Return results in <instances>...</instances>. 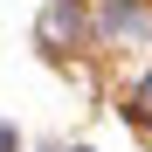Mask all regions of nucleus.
Returning a JSON list of instances; mask_svg holds the SVG:
<instances>
[{"label":"nucleus","mask_w":152,"mask_h":152,"mask_svg":"<svg viewBox=\"0 0 152 152\" xmlns=\"http://www.w3.org/2000/svg\"><path fill=\"white\" fill-rule=\"evenodd\" d=\"M111 28H138V7L132 0H111Z\"/></svg>","instance_id":"obj_1"},{"label":"nucleus","mask_w":152,"mask_h":152,"mask_svg":"<svg viewBox=\"0 0 152 152\" xmlns=\"http://www.w3.org/2000/svg\"><path fill=\"white\" fill-rule=\"evenodd\" d=\"M138 118H152V83H145V90H138Z\"/></svg>","instance_id":"obj_2"}]
</instances>
